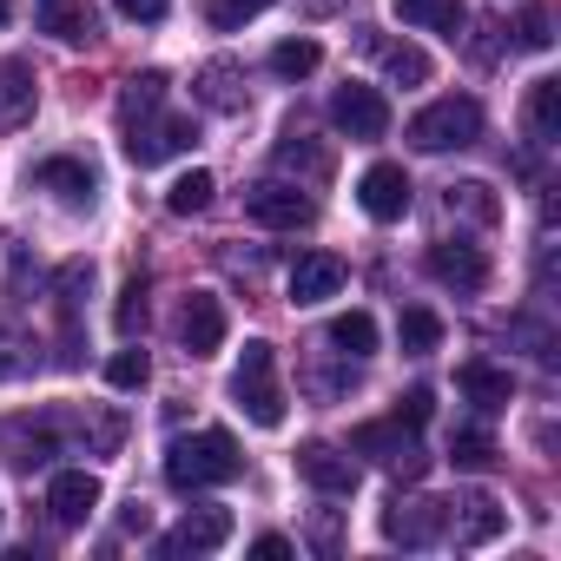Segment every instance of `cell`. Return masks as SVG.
Listing matches in <instances>:
<instances>
[{
  "label": "cell",
  "instance_id": "cell-12",
  "mask_svg": "<svg viewBox=\"0 0 561 561\" xmlns=\"http://www.w3.org/2000/svg\"><path fill=\"white\" fill-rule=\"evenodd\" d=\"M179 344H185V357H211L225 344V305L211 291H192L179 305Z\"/></svg>",
  "mask_w": 561,
  "mask_h": 561
},
{
  "label": "cell",
  "instance_id": "cell-6",
  "mask_svg": "<svg viewBox=\"0 0 561 561\" xmlns=\"http://www.w3.org/2000/svg\"><path fill=\"white\" fill-rule=\"evenodd\" d=\"M383 535L397 541V548H436L443 535H449V502H430V495H397L390 508H383Z\"/></svg>",
  "mask_w": 561,
  "mask_h": 561
},
{
  "label": "cell",
  "instance_id": "cell-41",
  "mask_svg": "<svg viewBox=\"0 0 561 561\" xmlns=\"http://www.w3.org/2000/svg\"><path fill=\"white\" fill-rule=\"evenodd\" d=\"M251 554H257V561H285V554H291V541H285V535H257V541H251Z\"/></svg>",
  "mask_w": 561,
  "mask_h": 561
},
{
  "label": "cell",
  "instance_id": "cell-25",
  "mask_svg": "<svg viewBox=\"0 0 561 561\" xmlns=\"http://www.w3.org/2000/svg\"><path fill=\"white\" fill-rule=\"evenodd\" d=\"M331 344H337L344 357H370V351H377V318H370V311H344V318H331Z\"/></svg>",
  "mask_w": 561,
  "mask_h": 561
},
{
  "label": "cell",
  "instance_id": "cell-40",
  "mask_svg": "<svg viewBox=\"0 0 561 561\" xmlns=\"http://www.w3.org/2000/svg\"><path fill=\"white\" fill-rule=\"evenodd\" d=\"M21 351H27V344H21L14 331H0V377H21V370H27V357H21Z\"/></svg>",
  "mask_w": 561,
  "mask_h": 561
},
{
  "label": "cell",
  "instance_id": "cell-36",
  "mask_svg": "<svg viewBox=\"0 0 561 561\" xmlns=\"http://www.w3.org/2000/svg\"><path fill=\"white\" fill-rule=\"evenodd\" d=\"M113 324H119V337H133L139 324H146V285L133 277V285L119 291V311H113Z\"/></svg>",
  "mask_w": 561,
  "mask_h": 561
},
{
  "label": "cell",
  "instance_id": "cell-23",
  "mask_svg": "<svg viewBox=\"0 0 561 561\" xmlns=\"http://www.w3.org/2000/svg\"><path fill=\"white\" fill-rule=\"evenodd\" d=\"M364 47H370V54L383 60V73L403 80V87H423V80H430V54H423V47H390V41H377V34H370Z\"/></svg>",
  "mask_w": 561,
  "mask_h": 561
},
{
  "label": "cell",
  "instance_id": "cell-15",
  "mask_svg": "<svg viewBox=\"0 0 561 561\" xmlns=\"http://www.w3.org/2000/svg\"><path fill=\"white\" fill-rule=\"evenodd\" d=\"M337 291H344V257L305 251V257L291 264V305H324V298H337Z\"/></svg>",
  "mask_w": 561,
  "mask_h": 561
},
{
  "label": "cell",
  "instance_id": "cell-31",
  "mask_svg": "<svg viewBox=\"0 0 561 561\" xmlns=\"http://www.w3.org/2000/svg\"><path fill=\"white\" fill-rule=\"evenodd\" d=\"M152 106H165V73H133V80H126V93H119V119L152 113Z\"/></svg>",
  "mask_w": 561,
  "mask_h": 561
},
{
  "label": "cell",
  "instance_id": "cell-21",
  "mask_svg": "<svg viewBox=\"0 0 561 561\" xmlns=\"http://www.w3.org/2000/svg\"><path fill=\"white\" fill-rule=\"evenodd\" d=\"M522 119H528V133H535L541 146H554V139H561V80H535Z\"/></svg>",
  "mask_w": 561,
  "mask_h": 561
},
{
  "label": "cell",
  "instance_id": "cell-32",
  "mask_svg": "<svg viewBox=\"0 0 561 561\" xmlns=\"http://www.w3.org/2000/svg\"><path fill=\"white\" fill-rule=\"evenodd\" d=\"M271 8V0H205V21L218 27V34H238L244 21H257Z\"/></svg>",
  "mask_w": 561,
  "mask_h": 561
},
{
  "label": "cell",
  "instance_id": "cell-27",
  "mask_svg": "<svg viewBox=\"0 0 561 561\" xmlns=\"http://www.w3.org/2000/svg\"><path fill=\"white\" fill-rule=\"evenodd\" d=\"M318 60H324L318 41H277L271 47V73L277 80H305V73H318Z\"/></svg>",
  "mask_w": 561,
  "mask_h": 561
},
{
  "label": "cell",
  "instance_id": "cell-8",
  "mask_svg": "<svg viewBox=\"0 0 561 561\" xmlns=\"http://www.w3.org/2000/svg\"><path fill=\"white\" fill-rule=\"evenodd\" d=\"M331 119H337V133H351V139H383V133H390V100H383L377 87H364V80H344V87L331 93Z\"/></svg>",
  "mask_w": 561,
  "mask_h": 561
},
{
  "label": "cell",
  "instance_id": "cell-4",
  "mask_svg": "<svg viewBox=\"0 0 561 561\" xmlns=\"http://www.w3.org/2000/svg\"><path fill=\"white\" fill-rule=\"evenodd\" d=\"M476 139H482V106L462 100V93H449V100H436V106H423L410 119L416 152H456V146H476Z\"/></svg>",
  "mask_w": 561,
  "mask_h": 561
},
{
  "label": "cell",
  "instance_id": "cell-38",
  "mask_svg": "<svg viewBox=\"0 0 561 561\" xmlns=\"http://www.w3.org/2000/svg\"><path fill=\"white\" fill-rule=\"evenodd\" d=\"M113 8H119L126 21H139V27H152V21H165V14H172V0H113Z\"/></svg>",
  "mask_w": 561,
  "mask_h": 561
},
{
  "label": "cell",
  "instance_id": "cell-29",
  "mask_svg": "<svg viewBox=\"0 0 561 561\" xmlns=\"http://www.w3.org/2000/svg\"><path fill=\"white\" fill-rule=\"evenodd\" d=\"M397 337H403V351H410V357H430V351L443 344V318L416 305V311H403V324H397Z\"/></svg>",
  "mask_w": 561,
  "mask_h": 561
},
{
  "label": "cell",
  "instance_id": "cell-26",
  "mask_svg": "<svg viewBox=\"0 0 561 561\" xmlns=\"http://www.w3.org/2000/svg\"><path fill=\"white\" fill-rule=\"evenodd\" d=\"M476 218V225H495L502 218V205H495V192L482 185V179H462V185H449V218Z\"/></svg>",
  "mask_w": 561,
  "mask_h": 561
},
{
  "label": "cell",
  "instance_id": "cell-5",
  "mask_svg": "<svg viewBox=\"0 0 561 561\" xmlns=\"http://www.w3.org/2000/svg\"><path fill=\"white\" fill-rule=\"evenodd\" d=\"M351 456H370V462H383L390 476H423V469H430L416 430L397 423V416H390V423H364V430L351 436Z\"/></svg>",
  "mask_w": 561,
  "mask_h": 561
},
{
  "label": "cell",
  "instance_id": "cell-18",
  "mask_svg": "<svg viewBox=\"0 0 561 561\" xmlns=\"http://www.w3.org/2000/svg\"><path fill=\"white\" fill-rule=\"evenodd\" d=\"M456 390H462L476 410H489V416H495V410H508V397H515V377H508L502 364H489V357H469V364L456 370Z\"/></svg>",
  "mask_w": 561,
  "mask_h": 561
},
{
  "label": "cell",
  "instance_id": "cell-39",
  "mask_svg": "<svg viewBox=\"0 0 561 561\" xmlns=\"http://www.w3.org/2000/svg\"><path fill=\"white\" fill-rule=\"evenodd\" d=\"M430 410H436V397H430V390H410V397L397 403V423H410V430H423V423H430Z\"/></svg>",
  "mask_w": 561,
  "mask_h": 561
},
{
  "label": "cell",
  "instance_id": "cell-13",
  "mask_svg": "<svg viewBox=\"0 0 561 561\" xmlns=\"http://www.w3.org/2000/svg\"><path fill=\"white\" fill-rule=\"evenodd\" d=\"M47 508H54L60 528H80V522L100 508V476H93V469H60V476L47 482Z\"/></svg>",
  "mask_w": 561,
  "mask_h": 561
},
{
  "label": "cell",
  "instance_id": "cell-24",
  "mask_svg": "<svg viewBox=\"0 0 561 561\" xmlns=\"http://www.w3.org/2000/svg\"><path fill=\"white\" fill-rule=\"evenodd\" d=\"M198 100L218 106V113H238V106H244V93H238V67H231V60H211V67L198 73Z\"/></svg>",
  "mask_w": 561,
  "mask_h": 561
},
{
  "label": "cell",
  "instance_id": "cell-2",
  "mask_svg": "<svg viewBox=\"0 0 561 561\" xmlns=\"http://www.w3.org/2000/svg\"><path fill=\"white\" fill-rule=\"evenodd\" d=\"M231 403H238L257 430H277V423H285V383H277V351H271L264 337H251V344H244V357H238V370H231Z\"/></svg>",
  "mask_w": 561,
  "mask_h": 561
},
{
  "label": "cell",
  "instance_id": "cell-33",
  "mask_svg": "<svg viewBox=\"0 0 561 561\" xmlns=\"http://www.w3.org/2000/svg\"><path fill=\"white\" fill-rule=\"evenodd\" d=\"M449 462H456V469H489V462H495V443H489L482 430H456V436H449Z\"/></svg>",
  "mask_w": 561,
  "mask_h": 561
},
{
  "label": "cell",
  "instance_id": "cell-22",
  "mask_svg": "<svg viewBox=\"0 0 561 561\" xmlns=\"http://www.w3.org/2000/svg\"><path fill=\"white\" fill-rule=\"evenodd\" d=\"M397 21L403 27H430V34H449L462 27V0H397Z\"/></svg>",
  "mask_w": 561,
  "mask_h": 561
},
{
  "label": "cell",
  "instance_id": "cell-7",
  "mask_svg": "<svg viewBox=\"0 0 561 561\" xmlns=\"http://www.w3.org/2000/svg\"><path fill=\"white\" fill-rule=\"evenodd\" d=\"M244 211H251L264 231H305V225L318 218L311 192H298V185H285V179H264V185H251V192H244Z\"/></svg>",
  "mask_w": 561,
  "mask_h": 561
},
{
  "label": "cell",
  "instance_id": "cell-1",
  "mask_svg": "<svg viewBox=\"0 0 561 561\" xmlns=\"http://www.w3.org/2000/svg\"><path fill=\"white\" fill-rule=\"evenodd\" d=\"M238 469H244V456H238V443H231L225 430H198V436H172V443H165V482H172L179 495L218 489V482H231Z\"/></svg>",
  "mask_w": 561,
  "mask_h": 561
},
{
  "label": "cell",
  "instance_id": "cell-14",
  "mask_svg": "<svg viewBox=\"0 0 561 561\" xmlns=\"http://www.w3.org/2000/svg\"><path fill=\"white\" fill-rule=\"evenodd\" d=\"M357 198H364V211H370L377 225H397V218L410 211V172H403V165H370L364 185H357Z\"/></svg>",
  "mask_w": 561,
  "mask_h": 561
},
{
  "label": "cell",
  "instance_id": "cell-28",
  "mask_svg": "<svg viewBox=\"0 0 561 561\" xmlns=\"http://www.w3.org/2000/svg\"><path fill=\"white\" fill-rule=\"evenodd\" d=\"M211 172H185V179H172V192H165V211H179V218H198L205 205H211Z\"/></svg>",
  "mask_w": 561,
  "mask_h": 561
},
{
  "label": "cell",
  "instance_id": "cell-11",
  "mask_svg": "<svg viewBox=\"0 0 561 561\" xmlns=\"http://www.w3.org/2000/svg\"><path fill=\"white\" fill-rule=\"evenodd\" d=\"M34 192H54L67 211H87L93 192H100V179H93L87 159H67V152H60V159H41V165H34Z\"/></svg>",
  "mask_w": 561,
  "mask_h": 561
},
{
  "label": "cell",
  "instance_id": "cell-9",
  "mask_svg": "<svg viewBox=\"0 0 561 561\" xmlns=\"http://www.w3.org/2000/svg\"><path fill=\"white\" fill-rule=\"evenodd\" d=\"M225 541H231V508H192L179 528L159 535V554L165 561H179V554H218Z\"/></svg>",
  "mask_w": 561,
  "mask_h": 561
},
{
  "label": "cell",
  "instance_id": "cell-3",
  "mask_svg": "<svg viewBox=\"0 0 561 561\" xmlns=\"http://www.w3.org/2000/svg\"><path fill=\"white\" fill-rule=\"evenodd\" d=\"M126 126V159L146 172V165H165V159H179V152H192L198 146V126L185 119V113H165V106H152V113H133V119H119Z\"/></svg>",
  "mask_w": 561,
  "mask_h": 561
},
{
  "label": "cell",
  "instance_id": "cell-19",
  "mask_svg": "<svg viewBox=\"0 0 561 561\" xmlns=\"http://www.w3.org/2000/svg\"><path fill=\"white\" fill-rule=\"evenodd\" d=\"M449 528H456L462 548H482V541H495L508 528V515H502L495 495H469V502H449Z\"/></svg>",
  "mask_w": 561,
  "mask_h": 561
},
{
  "label": "cell",
  "instance_id": "cell-37",
  "mask_svg": "<svg viewBox=\"0 0 561 561\" xmlns=\"http://www.w3.org/2000/svg\"><path fill=\"white\" fill-rule=\"evenodd\" d=\"M522 47L528 54H548L554 34H548V8H522Z\"/></svg>",
  "mask_w": 561,
  "mask_h": 561
},
{
  "label": "cell",
  "instance_id": "cell-30",
  "mask_svg": "<svg viewBox=\"0 0 561 561\" xmlns=\"http://www.w3.org/2000/svg\"><path fill=\"white\" fill-rule=\"evenodd\" d=\"M0 443H8L14 456V469H34V462H47L54 456V430H0Z\"/></svg>",
  "mask_w": 561,
  "mask_h": 561
},
{
  "label": "cell",
  "instance_id": "cell-20",
  "mask_svg": "<svg viewBox=\"0 0 561 561\" xmlns=\"http://www.w3.org/2000/svg\"><path fill=\"white\" fill-rule=\"evenodd\" d=\"M34 100H41L34 67H27V60H0V133L27 126V119H34Z\"/></svg>",
  "mask_w": 561,
  "mask_h": 561
},
{
  "label": "cell",
  "instance_id": "cell-17",
  "mask_svg": "<svg viewBox=\"0 0 561 561\" xmlns=\"http://www.w3.org/2000/svg\"><path fill=\"white\" fill-rule=\"evenodd\" d=\"M41 34H54L60 47H93L100 41V14L80 8V0H41V14H34Z\"/></svg>",
  "mask_w": 561,
  "mask_h": 561
},
{
  "label": "cell",
  "instance_id": "cell-42",
  "mask_svg": "<svg viewBox=\"0 0 561 561\" xmlns=\"http://www.w3.org/2000/svg\"><path fill=\"white\" fill-rule=\"evenodd\" d=\"M8 14H14V0H0V27H8Z\"/></svg>",
  "mask_w": 561,
  "mask_h": 561
},
{
  "label": "cell",
  "instance_id": "cell-34",
  "mask_svg": "<svg viewBox=\"0 0 561 561\" xmlns=\"http://www.w3.org/2000/svg\"><path fill=\"white\" fill-rule=\"evenodd\" d=\"M146 377H152L146 351H133V344H126V351H113V364H106V383H113V390H139Z\"/></svg>",
  "mask_w": 561,
  "mask_h": 561
},
{
  "label": "cell",
  "instance_id": "cell-35",
  "mask_svg": "<svg viewBox=\"0 0 561 561\" xmlns=\"http://www.w3.org/2000/svg\"><path fill=\"white\" fill-rule=\"evenodd\" d=\"M277 165H305L311 179H324V152L305 146V133H285V146H277Z\"/></svg>",
  "mask_w": 561,
  "mask_h": 561
},
{
  "label": "cell",
  "instance_id": "cell-16",
  "mask_svg": "<svg viewBox=\"0 0 561 561\" xmlns=\"http://www.w3.org/2000/svg\"><path fill=\"white\" fill-rule=\"evenodd\" d=\"M298 476H305L311 489H324V495H351V489H357V462H351L344 449H331V443H305V449H298Z\"/></svg>",
  "mask_w": 561,
  "mask_h": 561
},
{
  "label": "cell",
  "instance_id": "cell-10",
  "mask_svg": "<svg viewBox=\"0 0 561 561\" xmlns=\"http://www.w3.org/2000/svg\"><path fill=\"white\" fill-rule=\"evenodd\" d=\"M430 277L449 285V291H482L489 285V257L469 238H443V244H430Z\"/></svg>",
  "mask_w": 561,
  "mask_h": 561
}]
</instances>
